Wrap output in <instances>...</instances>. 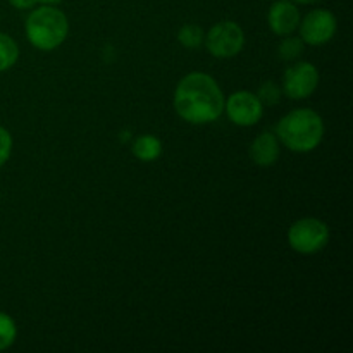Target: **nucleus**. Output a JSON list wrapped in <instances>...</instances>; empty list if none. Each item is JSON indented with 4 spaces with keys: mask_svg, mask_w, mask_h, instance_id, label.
I'll list each match as a JSON object with an SVG mask.
<instances>
[{
    "mask_svg": "<svg viewBox=\"0 0 353 353\" xmlns=\"http://www.w3.org/2000/svg\"><path fill=\"white\" fill-rule=\"evenodd\" d=\"M303 48H305V43L302 41V38L288 34V37L283 38L281 43H279L278 55L281 61L295 62L296 59L303 54Z\"/></svg>",
    "mask_w": 353,
    "mask_h": 353,
    "instance_id": "nucleus-14",
    "label": "nucleus"
},
{
    "mask_svg": "<svg viewBox=\"0 0 353 353\" xmlns=\"http://www.w3.org/2000/svg\"><path fill=\"white\" fill-rule=\"evenodd\" d=\"M224 112L228 119L241 128L255 126L264 116V105L254 92L238 90L224 100Z\"/></svg>",
    "mask_w": 353,
    "mask_h": 353,
    "instance_id": "nucleus-8",
    "label": "nucleus"
},
{
    "mask_svg": "<svg viewBox=\"0 0 353 353\" xmlns=\"http://www.w3.org/2000/svg\"><path fill=\"white\" fill-rule=\"evenodd\" d=\"M276 137L279 143L296 154H307L316 150L324 138V121L319 112L302 107L290 110L279 119L276 126Z\"/></svg>",
    "mask_w": 353,
    "mask_h": 353,
    "instance_id": "nucleus-2",
    "label": "nucleus"
},
{
    "mask_svg": "<svg viewBox=\"0 0 353 353\" xmlns=\"http://www.w3.org/2000/svg\"><path fill=\"white\" fill-rule=\"evenodd\" d=\"M134 157L141 162H155L162 155V141L154 134H141L131 147Z\"/></svg>",
    "mask_w": 353,
    "mask_h": 353,
    "instance_id": "nucleus-11",
    "label": "nucleus"
},
{
    "mask_svg": "<svg viewBox=\"0 0 353 353\" xmlns=\"http://www.w3.org/2000/svg\"><path fill=\"white\" fill-rule=\"evenodd\" d=\"M330 226L317 217H302L288 230V243L300 255H314L330 243Z\"/></svg>",
    "mask_w": 353,
    "mask_h": 353,
    "instance_id": "nucleus-4",
    "label": "nucleus"
},
{
    "mask_svg": "<svg viewBox=\"0 0 353 353\" xmlns=\"http://www.w3.org/2000/svg\"><path fill=\"white\" fill-rule=\"evenodd\" d=\"M224 93L219 83L202 71L188 72L174 90V110L185 123L202 126L219 119L224 112Z\"/></svg>",
    "mask_w": 353,
    "mask_h": 353,
    "instance_id": "nucleus-1",
    "label": "nucleus"
},
{
    "mask_svg": "<svg viewBox=\"0 0 353 353\" xmlns=\"http://www.w3.org/2000/svg\"><path fill=\"white\" fill-rule=\"evenodd\" d=\"M255 95L259 97V100H261L264 107H274L278 105L279 100H281L283 90L279 88L274 81H265L262 83L261 88H259V92L255 93Z\"/></svg>",
    "mask_w": 353,
    "mask_h": 353,
    "instance_id": "nucleus-16",
    "label": "nucleus"
},
{
    "mask_svg": "<svg viewBox=\"0 0 353 353\" xmlns=\"http://www.w3.org/2000/svg\"><path fill=\"white\" fill-rule=\"evenodd\" d=\"M299 30L303 43L310 47H321L330 43L336 34V16L327 9H314L303 19H300Z\"/></svg>",
    "mask_w": 353,
    "mask_h": 353,
    "instance_id": "nucleus-6",
    "label": "nucleus"
},
{
    "mask_svg": "<svg viewBox=\"0 0 353 353\" xmlns=\"http://www.w3.org/2000/svg\"><path fill=\"white\" fill-rule=\"evenodd\" d=\"M203 45L216 59H231L245 47L243 28L234 21H219L205 33Z\"/></svg>",
    "mask_w": 353,
    "mask_h": 353,
    "instance_id": "nucleus-5",
    "label": "nucleus"
},
{
    "mask_svg": "<svg viewBox=\"0 0 353 353\" xmlns=\"http://www.w3.org/2000/svg\"><path fill=\"white\" fill-rule=\"evenodd\" d=\"M279 155H281V143L276 133L264 131L252 141L250 159L259 168H271L279 161Z\"/></svg>",
    "mask_w": 353,
    "mask_h": 353,
    "instance_id": "nucleus-10",
    "label": "nucleus"
},
{
    "mask_svg": "<svg viewBox=\"0 0 353 353\" xmlns=\"http://www.w3.org/2000/svg\"><path fill=\"white\" fill-rule=\"evenodd\" d=\"M319 86V71L307 61L295 62L283 74V93L292 100L309 99Z\"/></svg>",
    "mask_w": 353,
    "mask_h": 353,
    "instance_id": "nucleus-7",
    "label": "nucleus"
},
{
    "mask_svg": "<svg viewBox=\"0 0 353 353\" xmlns=\"http://www.w3.org/2000/svg\"><path fill=\"white\" fill-rule=\"evenodd\" d=\"M19 59V45L10 34L0 31V72L9 71Z\"/></svg>",
    "mask_w": 353,
    "mask_h": 353,
    "instance_id": "nucleus-12",
    "label": "nucleus"
},
{
    "mask_svg": "<svg viewBox=\"0 0 353 353\" xmlns=\"http://www.w3.org/2000/svg\"><path fill=\"white\" fill-rule=\"evenodd\" d=\"M300 16L299 6L293 0H276L268 12V24L278 37H288L299 30Z\"/></svg>",
    "mask_w": 353,
    "mask_h": 353,
    "instance_id": "nucleus-9",
    "label": "nucleus"
},
{
    "mask_svg": "<svg viewBox=\"0 0 353 353\" xmlns=\"http://www.w3.org/2000/svg\"><path fill=\"white\" fill-rule=\"evenodd\" d=\"M14 9L17 10H28V9H33L37 6V0H7Z\"/></svg>",
    "mask_w": 353,
    "mask_h": 353,
    "instance_id": "nucleus-18",
    "label": "nucleus"
},
{
    "mask_svg": "<svg viewBox=\"0 0 353 353\" xmlns=\"http://www.w3.org/2000/svg\"><path fill=\"white\" fill-rule=\"evenodd\" d=\"M12 147H14L12 134L9 133L7 128L0 126V168H2V165L10 159V155H12Z\"/></svg>",
    "mask_w": 353,
    "mask_h": 353,
    "instance_id": "nucleus-17",
    "label": "nucleus"
},
{
    "mask_svg": "<svg viewBox=\"0 0 353 353\" xmlns=\"http://www.w3.org/2000/svg\"><path fill=\"white\" fill-rule=\"evenodd\" d=\"M37 2H40L41 6H57L61 0H37Z\"/></svg>",
    "mask_w": 353,
    "mask_h": 353,
    "instance_id": "nucleus-19",
    "label": "nucleus"
},
{
    "mask_svg": "<svg viewBox=\"0 0 353 353\" xmlns=\"http://www.w3.org/2000/svg\"><path fill=\"white\" fill-rule=\"evenodd\" d=\"M295 3H302V6H310V3H317L321 0H293Z\"/></svg>",
    "mask_w": 353,
    "mask_h": 353,
    "instance_id": "nucleus-20",
    "label": "nucleus"
},
{
    "mask_svg": "<svg viewBox=\"0 0 353 353\" xmlns=\"http://www.w3.org/2000/svg\"><path fill=\"white\" fill-rule=\"evenodd\" d=\"M17 340V324L9 314L0 310V352L9 350Z\"/></svg>",
    "mask_w": 353,
    "mask_h": 353,
    "instance_id": "nucleus-15",
    "label": "nucleus"
},
{
    "mask_svg": "<svg viewBox=\"0 0 353 353\" xmlns=\"http://www.w3.org/2000/svg\"><path fill=\"white\" fill-rule=\"evenodd\" d=\"M205 40V31L199 24H183L178 31V41L181 47L188 48V50H196L203 45Z\"/></svg>",
    "mask_w": 353,
    "mask_h": 353,
    "instance_id": "nucleus-13",
    "label": "nucleus"
},
{
    "mask_svg": "<svg viewBox=\"0 0 353 353\" xmlns=\"http://www.w3.org/2000/svg\"><path fill=\"white\" fill-rule=\"evenodd\" d=\"M24 33L31 47L41 52H52L68 38L69 19L55 6H40L28 14Z\"/></svg>",
    "mask_w": 353,
    "mask_h": 353,
    "instance_id": "nucleus-3",
    "label": "nucleus"
}]
</instances>
